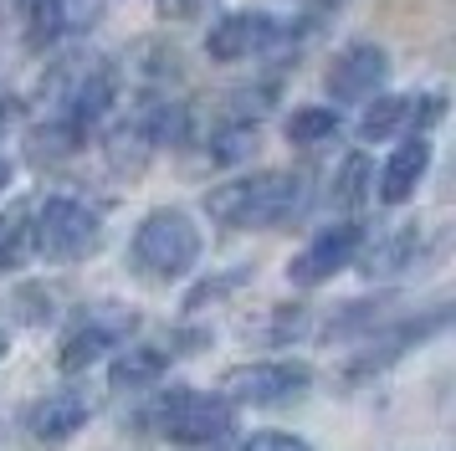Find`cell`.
Masks as SVG:
<instances>
[{"label": "cell", "instance_id": "7402d4cb", "mask_svg": "<svg viewBox=\"0 0 456 451\" xmlns=\"http://www.w3.org/2000/svg\"><path fill=\"white\" fill-rule=\"evenodd\" d=\"M5 180H11V164H5V154H0V190H5Z\"/></svg>", "mask_w": 456, "mask_h": 451}, {"label": "cell", "instance_id": "277c9868", "mask_svg": "<svg viewBox=\"0 0 456 451\" xmlns=\"http://www.w3.org/2000/svg\"><path fill=\"white\" fill-rule=\"evenodd\" d=\"M154 426H159L165 441L210 447V441H221L231 430V406L221 395H206V390H169L154 406Z\"/></svg>", "mask_w": 456, "mask_h": 451}, {"label": "cell", "instance_id": "ac0fdd59", "mask_svg": "<svg viewBox=\"0 0 456 451\" xmlns=\"http://www.w3.org/2000/svg\"><path fill=\"white\" fill-rule=\"evenodd\" d=\"M241 451H313V447L303 436H292V430H256V436H247Z\"/></svg>", "mask_w": 456, "mask_h": 451}, {"label": "cell", "instance_id": "7c38bea8", "mask_svg": "<svg viewBox=\"0 0 456 451\" xmlns=\"http://www.w3.org/2000/svg\"><path fill=\"white\" fill-rule=\"evenodd\" d=\"M441 113V98H374L359 134L364 139H390L400 128H415V123H431Z\"/></svg>", "mask_w": 456, "mask_h": 451}, {"label": "cell", "instance_id": "7a4b0ae2", "mask_svg": "<svg viewBox=\"0 0 456 451\" xmlns=\"http://www.w3.org/2000/svg\"><path fill=\"white\" fill-rule=\"evenodd\" d=\"M200 262V231L185 210H154L134 231V266L154 283H175Z\"/></svg>", "mask_w": 456, "mask_h": 451}, {"label": "cell", "instance_id": "ffe728a7", "mask_svg": "<svg viewBox=\"0 0 456 451\" xmlns=\"http://www.w3.org/2000/svg\"><path fill=\"white\" fill-rule=\"evenodd\" d=\"M251 144H256V128H236V134H226V139H216V160H221V164L241 160Z\"/></svg>", "mask_w": 456, "mask_h": 451}, {"label": "cell", "instance_id": "3957f363", "mask_svg": "<svg viewBox=\"0 0 456 451\" xmlns=\"http://www.w3.org/2000/svg\"><path fill=\"white\" fill-rule=\"evenodd\" d=\"M103 242V221L98 210L72 195H52L37 205V221H31V246L52 257V262H83L93 246Z\"/></svg>", "mask_w": 456, "mask_h": 451}, {"label": "cell", "instance_id": "e0dca14e", "mask_svg": "<svg viewBox=\"0 0 456 451\" xmlns=\"http://www.w3.org/2000/svg\"><path fill=\"white\" fill-rule=\"evenodd\" d=\"M159 369H165V354H154V348H134V354H124V359L113 365V380H118V385H139V380L159 374Z\"/></svg>", "mask_w": 456, "mask_h": 451}, {"label": "cell", "instance_id": "44dd1931", "mask_svg": "<svg viewBox=\"0 0 456 451\" xmlns=\"http://www.w3.org/2000/svg\"><path fill=\"white\" fill-rule=\"evenodd\" d=\"M159 5H165V16H195L206 0H159Z\"/></svg>", "mask_w": 456, "mask_h": 451}, {"label": "cell", "instance_id": "ba28073f", "mask_svg": "<svg viewBox=\"0 0 456 451\" xmlns=\"http://www.w3.org/2000/svg\"><path fill=\"white\" fill-rule=\"evenodd\" d=\"M313 385L308 365H241L226 374L231 400H247V406H282L292 395H303Z\"/></svg>", "mask_w": 456, "mask_h": 451}, {"label": "cell", "instance_id": "4fadbf2b", "mask_svg": "<svg viewBox=\"0 0 456 451\" xmlns=\"http://www.w3.org/2000/svg\"><path fill=\"white\" fill-rule=\"evenodd\" d=\"M113 93H118V82H113V72L108 67H93V72H77L72 78V93H67V123H77V128H87V123H98L113 108Z\"/></svg>", "mask_w": 456, "mask_h": 451}, {"label": "cell", "instance_id": "2e32d148", "mask_svg": "<svg viewBox=\"0 0 456 451\" xmlns=\"http://www.w3.org/2000/svg\"><path fill=\"white\" fill-rule=\"evenodd\" d=\"M329 134H338V113H329V108H297L288 119L292 144H318V139H329Z\"/></svg>", "mask_w": 456, "mask_h": 451}, {"label": "cell", "instance_id": "9c48e42d", "mask_svg": "<svg viewBox=\"0 0 456 451\" xmlns=\"http://www.w3.org/2000/svg\"><path fill=\"white\" fill-rule=\"evenodd\" d=\"M272 41H277V20L262 16V11H236V16H226L221 26H210L206 52L216 62H247V57H256V52H267Z\"/></svg>", "mask_w": 456, "mask_h": 451}, {"label": "cell", "instance_id": "6da1fadb", "mask_svg": "<svg viewBox=\"0 0 456 451\" xmlns=\"http://www.w3.org/2000/svg\"><path fill=\"white\" fill-rule=\"evenodd\" d=\"M303 205V180L292 169H262V175H241V180L221 184L206 195L210 221L231 226V231H267L297 216Z\"/></svg>", "mask_w": 456, "mask_h": 451}, {"label": "cell", "instance_id": "30bf717a", "mask_svg": "<svg viewBox=\"0 0 456 451\" xmlns=\"http://www.w3.org/2000/svg\"><path fill=\"white\" fill-rule=\"evenodd\" d=\"M87 415H93V410H87V400L77 395V390H57V395H46V400L31 406L26 426H31L37 441L57 447V441H67V436H77V430L87 426Z\"/></svg>", "mask_w": 456, "mask_h": 451}, {"label": "cell", "instance_id": "5bb4252c", "mask_svg": "<svg viewBox=\"0 0 456 451\" xmlns=\"http://www.w3.org/2000/svg\"><path fill=\"white\" fill-rule=\"evenodd\" d=\"M83 144V128L77 123H67L62 113L52 123H42V128H31V139H26V149L37 154V160H62V154H72Z\"/></svg>", "mask_w": 456, "mask_h": 451}, {"label": "cell", "instance_id": "603a6c76", "mask_svg": "<svg viewBox=\"0 0 456 451\" xmlns=\"http://www.w3.org/2000/svg\"><path fill=\"white\" fill-rule=\"evenodd\" d=\"M5 348H11V339H5V333H0V359H5Z\"/></svg>", "mask_w": 456, "mask_h": 451}, {"label": "cell", "instance_id": "52a82bcc", "mask_svg": "<svg viewBox=\"0 0 456 451\" xmlns=\"http://www.w3.org/2000/svg\"><path fill=\"white\" fill-rule=\"evenodd\" d=\"M385 78H390V52L374 46V41H354V46H344V52L329 62L323 87H329L338 102H364L385 87Z\"/></svg>", "mask_w": 456, "mask_h": 451}, {"label": "cell", "instance_id": "8992f818", "mask_svg": "<svg viewBox=\"0 0 456 451\" xmlns=\"http://www.w3.org/2000/svg\"><path fill=\"white\" fill-rule=\"evenodd\" d=\"M359 246H364V231L354 221H338V226H329V231H318V236L288 262V283L292 287L329 283L333 272H344V266L359 257Z\"/></svg>", "mask_w": 456, "mask_h": 451}, {"label": "cell", "instance_id": "d6986e66", "mask_svg": "<svg viewBox=\"0 0 456 451\" xmlns=\"http://www.w3.org/2000/svg\"><path fill=\"white\" fill-rule=\"evenodd\" d=\"M364 175H370V164H364L359 154H354V160L344 164V180H338V201H344V205L359 201V190H364Z\"/></svg>", "mask_w": 456, "mask_h": 451}, {"label": "cell", "instance_id": "8fae6325", "mask_svg": "<svg viewBox=\"0 0 456 451\" xmlns=\"http://www.w3.org/2000/svg\"><path fill=\"white\" fill-rule=\"evenodd\" d=\"M426 169H431V144L426 139H405L390 160H385V169H379V201L385 205L411 201L415 184L426 180Z\"/></svg>", "mask_w": 456, "mask_h": 451}, {"label": "cell", "instance_id": "5b68a950", "mask_svg": "<svg viewBox=\"0 0 456 451\" xmlns=\"http://www.w3.org/2000/svg\"><path fill=\"white\" fill-rule=\"evenodd\" d=\"M139 328V313L128 303H87L72 324H67L62 339V369H87L98 365L108 348H118Z\"/></svg>", "mask_w": 456, "mask_h": 451}, {"label": "cell", "instance_id": "9a60e30c", "mask_svg": "<svg viewBox=\"0 0 456 451\" xmlns=\"http://www.w3.org/2000/svg\"><path fill=\"white\" fill-rule=\"evenodd\" d=\"M139 123H144L149 144H180L190 134V113L180 108V102H159V108L139 113Z\"/></svg>", "mask_w": 456, "mask_h": 451}]
</instances>
